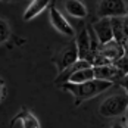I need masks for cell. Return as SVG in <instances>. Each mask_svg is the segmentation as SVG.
Masks as SVG:
<instances>
[{
  "instance_id": "obj_6",
  "label": "cell",
  "mask_w": 128,
  "mask_h": 128,
  "mask_svg": "<svg viewBox=\"0 0 128 128\" xmlns=\"http://www.w3.org/2000/svg\"><path fill=\"white\" fill-rule=\"evenodd\" d=\"M94 78L104 80V81H110V82H118V80L124 77L122 72L116 68L114 64H106V65H94Z\"/></svg>"
},
{
  "instance_id": "obj_1",
  "label": "cell",
  "mask_w": 128,
  "mask_h": 128,
  "mask_svg": "<svg viewBox=\"0 0 128 128\" xmlns=\"http://www.w3.org/2000/svg\"><path fill=\"white\" fill-rule=\"evenodd\" d=\"M112 86H114V82L104 81V80H99V78H91L88 81L78 82V84H74V82H64L62 84V87L66 91H69L71 94H74L77 97L78 102L96 97V96L102 94L103 91L109 90Z\"/></svg>"
},
{
  "instance_id": "obj_20",
  "label": "cell",
  "mask_w": 128,
  "mask_h": 128,
  "mask_svg": "<svg viewBox=\"0 0 128 128\" xmlns=\"http://www.w3.org/2000/svg\"><path fill=\"white\" fill-rule=\"evenodd\" d=\"M4 96H6V88H4V86H3V82L0 81V102L4 99Z\"/></svg>"
},
{
  "instance_id": "obj_18",
  "label": "cell",
  "mask_w": 128,
  "mask_h": 128,
  "mask_svg": "<svg viewBox=\"0 0 128 128\" xmlns=\"http://www.w3.org/2000/svg\"><path fill=\"white\" fill-rule=\"evenodd\" d=\"M122 31H124L125 40H128V13L122 15Z\"/></svg>"
},
{
  "instance_id": "obj_3",
  "label": "cell",
  "mask_w": 128,
  "mask_h": 128,
  "mask_svg": "<svg viewBox=\"0 0 128 128\" xmlns=\"http://www.w3.org/2000/svg\"><path fill=\"white\" fill-rule=\"evenodd\" d=\"M128 108V94L127 93H118L114 96H109L104 99L99 106V114L103 118H116L125 114Z\"/></svg>"
},
{
  "instance_id": "obj_21",
  "label": "cell",
  "mask_w": 128,
  "mask_h": 128,
  "mask_svg": "<svg viewBox=\"0 0 128 128\" xmlns=\"http://www.w3.org/2000/svg\"><path fill=\"white\" fill-rule=\"evenodd\" d=\"M125 114H127V125H128V108H127V110H125Z\"/></svg>"
},
{
  "instance_id": "obj_22",
  "label": "cell",
  "mask_w": 128,
  "mask_h": 128,
  "mask_svg": "<svg viewBox=\"0 0 128 128\" xmlns=\"http://www.w3.org/2000/svg\"><path fill=\"white\" fill-rule=\"evenodd\" d=\"M125 44H128V40H127V43H125Z\"/></svg>"
},
{
  "instance_id": "obj_17",
  "label": "cell",
  "mask_w": 128,
  "mask_h": 128,
  "mask_svg": "<svg viewBox=\"0 0 128 128\" xmlns=\"http://www.w3.org/2000/svg\"><path fill=\"white\" fill-rule=\"evenodd\" d=\"M10 127H15V128L16 127H24V110L19 112V114L10 121Z\"/></svg>"
},
{
  "instance_id": "obj_12",
  "label": "cell",
  "mask_w": 128,
  "mask_h": 128,
  "mask_svg": "<svg viewBox=\"0 0 128 128\" xmlns=\"http://www.w3.org/2000/svg\"><path fill=\"white\" fill-rule=\"evenodd\" d=\"M91 78H94V69L93 66H88V68H81L75 72H72L66 82H74V84H78V82H84V81H88Z\"/></svg>"
},
{
  "instance_id": "obj_9",
  "label": "cell",
  "mask_w": 128,
  "mask_h": 128,
  "mask_svg": "<svg viewBox=\"0 0 128 128\" xmlns=\"http://www.w3.org/2000/svg\"><path fill=\"white\" fill-rule=\"evenodd\" d=\"M93 31L97 36V38L100 43H106L109 40L114 38V32H112V24H110V18H100L97 22H94Z\"/></svg>"
},
{
  "instance_id": "obj_11",
  "label": "cell",
  "mask_w": 128,
  "mask_h": 128,
  "mask_svg": "<svg viewBox=\"0 0 128 128\" xmlns=\"http://www.w3.org/2000/svg\"><path fill=\"white\" fill-rule=\"evenodd\" d=\"M65 9L77 19H84L87 16V8L81 0H65Z\"/></svg>"
},
{
  "instance_id": "obj_10",
  "label": "cell",
  "mask_w": 128,
  "mask_h": 128,
  "mask_svg": "<svg viewBox=\"0 0 128 128\" xmlns=\"http://www.w3.org/2000/svg\"><path fill=\"white\" fill-rule=\"evenodd\" d=\"M50 4V0H32L28 8L24 12V21H31L36 16H38L40 13L43 12L47 6Z\"/></svg>"
},
{
  "instance_id": "obj_15",
  "label": "cell",
  "mask_w": 128,
  "mask_h": 128,
  "mask_svg": "<svg viewBox=\"0 0 128 128\" xmlns=\"http://www.w3.org/2000/svg\"><path fill=\"white\" fill-rule=\"evenodd\" d=\"M10 36V26L4 19H0V44L4 43Z\"/></svg>"
},
{
  "instance_id": "obj_13",
  "label": "cell",
  "mask_w": 128,
  "mask_h": 128,
  "mask_svg": "<svg viewBox=\"0 0 128 128\" xmlns=\"http://www.w3.org/2000/svg\"><path fill=\"white\" fill-rule=\"evenodd\" d=\"M110 24H112V32H114V40H116L118 43L125 44L127 40L122 31V16H114L110 18Z\"/></svg>"
},
{
  "instance_id": "obj_16",
  "label": "cell",
  "mask_w": 128,
  "mask_h": 128,
  "mask_svg": "<svg viewBox=\"0 0 128 128\" xmlns=\"http://www.w3.org/2000/svg\"><path fill=\"white\" fill-rule=\"evenodd\" d=\"M114 65L122 72V75L128 74V56L127 54H124V56H121L119 59H116L115 62H114Z\"/></svg>"
},
{
  "instance_id": "obj_7",
  "label": "cell",
  "mask_w": 128,
  "mask_h": 128,
  "mask_svg": "<svg viewBox=\"0 0 128 128\" xmlns=\"http://www.w3.org/2000/svg\"><path fill=\"white\" fill-rule=\"evenodd\" d=\"M49 16H50L52 25H53V28L56 31H59L60 34H64L66 37H72L74 36V28H72V25L68 22V19L56 8H52L50 9V15Z\"/></svg>"
},
{
  "instance_id": "obj_2",
  "label": "cell",
  "mask_w": 128,
  "mask_h": 128,
  "mask_svg": "<svg viewBox=\"0 0 128 128\" xmlns=\"http://www.w3.org/2000/svg\"><path fill=\"white\" fill-rule=\"evenodd\" d=\"M125 54V49L122 43H118L116 40H109L106 43H100L99 49L94 54L93 59V66L94 65H106V64H114L116 59Z\"/></svg>"
},
{
  "instance_id": "obj_8",
  "label": "cell",
  "mask_w": 128,
  "mask_h": 128,
  "mask_svg": "<svg viewBox=\"0 0 128 128\" xmlns=\"http://www.w3.org/2000/svg\"><path fill=\"white\" fill-rule=\"evenodd\" d=\"M77 59H78L77 44H75V43H72V44L66 46L64 50L59 52L58 59H56V65H58L59 72H60V71H64V69H66L69 65H72Z\"/></svg>"
},
{
  "instance_id": "obj_19",
  "label": "cell",
  "mask_w": 128,
  "mask_h": 128,
  "mask_svg": "<svg viewBox=\"0 0 128 128\" xmlns=\"http://www.w3.org/2000/svg\"><path fill=\"white\" fill-rule=\"evenodd\" d=\"M118 84H119V86H122V87L125 88V93L128 94V74H125L121 80H118Z\"/></svg>"
},
{
  "instance_id": "obj_5",
  "label": "cell",
  "mask_w": 128,
  "mask_h": 128,
  "mask_svg": "<svg viewBox=\"0 0 128 128\" xmlns=\"http://www.w3.org/2000/svg\"><path fill=\"white\" fill-rule=\"evenodd\" d=\"M77 50H78V59L88 60L93 65V53H91V41H90V32L88 26L84 28L77 37Z\"/></svg>"
},
{
  "instance_id": "obj_14",
  "label": "cell",
  "mask_w": 128,
  "mask_h": 128,
  "mask_svg": "<svg viewBox=\"0 0 128 128\" xmlns=\"http://www.w3.org/2000/svg\"><path fill=\"white\" fill-rule=\"evenodd\" d=\"M24 127L25 128H38L40 122L36 116L32 115L31 112H28L24 109Z\"/></svg>"
},
{
  "instance_id": "obj_4",
  "label": "cell",
  "mask_w": 128,
  "mask_h": 128,
  "mask_svg": "<svg viewBox=\"0 0 128 128\" xmlns=\"http://www.w3.org/2000/svg\"><path fill=\"white\" fill-rule=\"evenodd\" d=\"M97 13L100 18H114L127 13L124 0H100Z\"/></svg>"
}]
</instances>
